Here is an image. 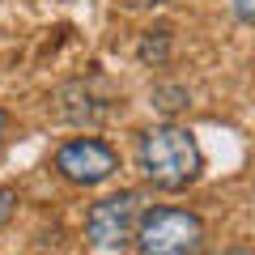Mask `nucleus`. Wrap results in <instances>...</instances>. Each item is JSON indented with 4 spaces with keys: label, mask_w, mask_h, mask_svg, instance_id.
I'll return each instance as SVG.
<instances>
[{
    "label": "nucleus",
    "mask_w": 255,
    "mask_h": 255,
    "mask_svg": "<svg viewBox=\"0 0 255 255\" xmlns=\"http://www.w3.org/2000/svg\"><path fill=\"white\" fill-rule=\"evenodd\" d=\"M136 162H140V170H145V179L153 183V187L183 191L187 183L200 179L204 157H200V145H196V136H191L187 128L157 124V128H149L145 136H140Z\"/></svg>",
    "instance_id": "f257e3e1"
},
{
    "label": "nucleus",
    "mask_w": 255,
    "mask_h": 255,
    "mask_svg": "<svg viewBox=\"0 0 255 255\" xmlns=\"http://www.w3.org/2000/svg\"><path fill=\"white\" fill-rule=\"evenodd\" d=\"M204 247V221L191 209H149L136 226V251L140 255H200Z\"/></svg>",
    "instance_id": "f03ea898"
},
{
    "label": "nucleus",
    "mask_w": 255,
    "mask_h": 255,
    "mask_svg": "<svg viewBox=\"0 0 255 255\" xmlns=\"http://www.w3.org/2000/svg\"><path fill=\"white\" fill-rule=\"evenodd\" d=\"M136 226H140V196L136 191H119L107 196L90 209L85 217V238L98 251H124L128 243H136Z\"/></svg>",
    "instance_id": "7ed1b4c3"
},
{
    "label": "nucleus",
    "mask_w": 255,
    "mask_h": 255,
    "mask_svg": "<svg viewBox=\"0 0 255 255\" xmlns=\"http://www.w3.org/2000/svg\"><path fill=\"white\" fill-rule=\"evenodd\" d=\"M55 170L68 183H77V187H98V183H107L119 170V157H115V149L107 140L77 136V140H64L55 149Z\"/></svg>",
    "instance_id": "20e7f679"
},
{
    "label": "nucleus",
    "mask_w": 255,
    "mask_h": 255,
    "mask_svg": "<svg viewBox=\"0 0 255 255\" xmlns=\"http://www.w3.org/2000/svg\"><path fill=\"white\" fill-rule=\"evenodd\" d=\"M166 43H170V30H149L140 38V60H166Z\"/></svg>",
    "instance_id": "39448f33"
},
{
    "label": "nucleus",
    "mask_w": 255,
    "mask_h": 255,
    "mask_svg": "<svg viewBox=\"0 0 255 255\" xmlns=\"http://www.w3.org/2000/svg\"><path fill=\"white\" fill-rule=\"evenodd\" d=\"M13 209H17V191H13V187H0V230L9 226Z\"/></svg>",
    "instance_id": "423d86ee"
},
{
    "label": "nucleus",
    "mask_w": 255,
    "mask_h": 255,
    "mask_svg": "<svg viewBox=\"0 0 255 255\" xmlns=\"http://www.w3.org/2000/svg\"><path fill=\"white\" fill-rule=\"evenodd\" d=\"M234 13H238V21L255 26V0H234Z\"/></svg>",
    "instance_id": "0eeeda50"
},
{
    "label": "nucleus",
    "mask_w": 255,
    "mask_h": 255,
    "mask_svg": "<svg viewBox=\"0 0 255 255\" xmlns=\"http://www.w3.org/2000/svg\"><path fill=\"white\" fill-rule=\"evenodd\" d=\"M124 9H153V4H162V0H119Z\"/></svg>",
    "instance_id": "6e6552de"
},
{
    "label": "nucleus",
    "mask_w": 255,
    "mask_h": 255,
    "mask_svg": "<svg viewBox=\"0 0 255 255\" xmlns=\"http://www.w3.org/2000/svg\"><path fill=\"white\" fill-rule=\"evenodd\" d=\"M226 255H255V251H247V247H234V251H226Z\"/></svg>",
    "instance_id": "1a4fd4ad"
},
{
    "label": "nucleus",
    "mask_w": 255,
    "mask_h": 255,
    "mask_svg": "<svg viewBox=\"0 0 255 255\" xmlns=\"http://www.w3.org/2000/svg\"><path fill=\"white\" fill-rule=\"evenodd\" d=\"M4 128H9V115H4V111H0V136H4Z\"/></svg>",
    "instance_id": "9d476101"
}]
</instances>
